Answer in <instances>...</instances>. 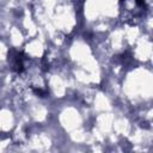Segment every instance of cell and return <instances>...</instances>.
I'll use <instances>...</instances> for the list:
<instances>
[{
    "instance_id": "2",
    "label": "cell",
    "mask_w": 153,
    "mask_h": 153,
    "mask_svg": "<svg viewBox=\"0 0 153 153\" xmlns=\"http://www.w3.org/2000/svg\"><path fill=\"white\" fill-rule=\"evenodd\" d=\"M33 92H35L36 94L41 96V97H45V94H47V92L43 91V90H41V88H33Z\"/></svg>"
},
{
    "instance_id": "1",
    "label": "cell",
    "mask_w": 153,
    "mask_h": 153,
    "mask_svg": "<svg viewBox=\"0 0 153 153\" xmlns=\"http://www.w3.org/2000/svg\"><path fill=\"white\" fill-rule=\"evenodd\" d=\"M8 61H11L12 69H14L17 73H22L24 71V57L22 53L12 50L8 54Z\"/></svg>"
}]
</instances>
